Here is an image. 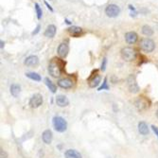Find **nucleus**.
Listing matches in <instances>:
<instances>
[{
	"label": "nucleus",
	"mask_w": 158,
	"mask_h": 158,
	"mask_svg": "<svg viewBox=\"0 0 158 158\" xmlns=\"http://www.w3.org/2000/svg\"><path fill=\"white\" fill-rule=\"evenodd\" d=\"M64 62L61 61V59H53L48 65V72L53 78H58L62 73V66Z\"/></svg>",
	"instance_id": "obj_1"
},
{
	"label": "nucleus",
	"mask_w": 158,
	"mask_h": 158,
	"mask_svg": "<svg viewBox=\"0 0 158 158\" xmlns=\"http://www.w3.org/2000/svg\"><path fill=\"white\" fill-rule=\"evenodd\" d=\"M53 127L57 132L59 133H64L67 129V122L65 119L62 116H54L53 117Z\"/></svg>",
	"instance_id": "obj_2"
},
{
	"label": "nucleus",
	"mask_w": 158,
	"mask_h": 158,
	"mask_svg": "<svg viewBox=\"0 0 158 158\" xmlns=\"http://www.w3.org/2000/svg\"><path fill=\"white\" fill-rule=\"evenodd\" d=\"M121 57L126 62H132L136 58V51L133 47H124L121 49Z\"/></svg>",
	"instance_id": "obj_3"
},
{
	"label": "nucleus",
	"mask_w": 158,
	"mask_h": 158,
	"mask_svg": "<svg viewBox=\"0 0 158 158\" xmlns=\"http://www.w3.org/2000/svg\"><path fill=\"white\" fill-rule=\"evenodd\" d=\"M139 47H140L143 51L147 53L152 52L155 48V44L150 38H144L142 39L140 43H139Z\"/></svg>",
	"instance_id": "obj_4"
},
{
	"label": "nucleus",
	"mask_w": 158,
	"mask_h": 158,
	"mask_svg": "<svg viewBox=\"0 0 158 158\" xmlns=\"http://www.w3.org/2000/svg\"><path fill=\"white\" fill-rule=\"evenodd\" d=\"M119 12H120V9L116 4H110L105 9V13L108 17H112V18L116 17L119 14Z\"/></svg>",
	"instance_id": "obj_5"
},
{
	"label": "nucleus",
	"mask_w": 158,
	"mask_h": 158,
	"mask_svg": "<svg viewBox=\"0 0 158 158\" xmlns=\"http://www.w3.org/2000/svg\"><path fill=\"white\" fill-rule=\"evenodd\" d=\"M43 104V97L40 94L33 95L29 100V105L31 108H38Z\"/></svg>",
	"instance_id": "obj_6"
},
{
	"label": "nucleus",
	"mask_w": 158,
	"mask_h": 158,
	"mask_svg": "<svg viewBox=\"0 0 158 158\" xmlns=\"http://www.w3.org/2000/svg\"><path fill=\"white\" fill-rule=\"evenodd\" d=\"M68 52H69V46L67 42L60 44V46L58 47V55L61 58H65L67 56Z\"/></svg>",
	"instance_id": "obj_7"
},
{
	"label": "nucleus",
	"mask_w": 158,
	"mask_h": 158,
	"mask_svg": "<svg viewBox=\"0 0 158 158\" xmlns=\"http://www.w3.org/2000/svg\"><path fill=\"white\" fill-rule=\"evenodd\" d=\"M58 85L62 89H70L73 86V80L69 78H62L58 80Z\"/></svg>",
	"instance_id": "obj_8"
},
{
	"label": "nucleus",
	"mask_w": 158,
	"mask_h": 158,
	"mask_svg": "<svg viewBox=\"0 0 158 158\" xmlns=\"http://www.w3.org/2000/svg\"><path fill=\"white\" fill-rule=\"evenodd\" d=\"M128 87L131 93H137L139 91V87L135 82V79L134 76H130L128 78Z\"/></svg>",
	"instance_id": "obj_9"
},
{
	"label": "nucleus",
	"mask_w": 158,
	"mask_h": 158,
	"mask_svg": "<svg viewBox=\"0 0 158 158\" xmlns=\"http://www.w3.org/2000/svg\"><path fill=\"white\" fill-rule=\"evenodd\" d=\"M135 106L139 111L145 110L147 107H149V102L146 98H144L143 97H139L136 101H135Z\"/></svg>",
	"instance_id": "obj_10"
},
{
	"label": "nucleus",
	"mask_w": 158,
	"mask_h": 158,
	"mask_svg": "<svg viewBox=\"0 0 158 158\" xmlns=\"http://www.w3.org/2000/svg\"><path fill=\"white\" fill-rule=\"evenodd\" d=\"M138 39L137 34L134 32V31H130V32H127L125 34V40L128 44H135Z\"/></svg>",
	"instance_id": "obj_11"
},
{
	"label": "nucleus",
	"mask_w": 158,
	"mask_h": 158,
	"mask_svg": "<svg viewBox=\"0 0 158 158\" xmlns=\"http://www.w3.org/2000/svg\"><path fill=\"white\" fill-rule=\"evenodd\" d=\"M39 64V59L35 55H30L28 58H26L25 60V65L27 66H36Z\"/></svg>",
	"instance_id": "obj_12"
},
{
	"label": "nucleus",
	"mask_w": 158,
	"mask_h": 158,
	"mask_svg": "<svg viewBox=\"0 0 158 158\" xmlns=\"http://www.w3.org/2000/svg\"><path fill=\"white\" fill-rule=\"evenodd\" d=\"M100 83H101V76L98 74L93 75L91 78L88 80V84H89V86L91 88L97 87Z\"/></svg>",
	"instance_id": "obj_13"
},
{
	"label": "nucleus",
	"mask_w": 158,
	"mask_h": 158,
	"mask_svg": "<svg viewBox=\"0 0 158 158\" xmlns=\"http://www.w3.org/2000/svg\"><path fill=\"white\" fill-rule=\"evenodd\" d=\"M56 103H57V105L60 107H65L69 104V101L65 96H64V95H59L56 98Z\"/></svg>",
	"instance_id": "obj_14"
},
{
	"label": "nucleus",
	"mask_w": 158,
	"mask_h": 158,
	"mask_svg": "<svg viewBox=\"0 0 158 158\" xmlns=\"http://www.w3.org/2000/svg\"><path fill=\"white\" fill-rule=\"evenodd\" d=\"M67 31H68V33L71 36H73V37H79V36L83 33V29L79 28V27H76V26H72L70 28L67 29Z\"/></svg>",
	"instance_id": "obj_15"
},
{
	"label": "nucleus",
	"mask_w": 158,
	"mask_h": 158,
	"mask_svg": "<svg viewBox=\"0 0 158 158\" xmlns=\"http://www.w3.org/2000/svg\"><path fill=\"white\" fill-rule=\"evenodd\" d=\"M52 138H53V134L50 130H46L42 134V139L44 143L46 144H50L52 142Z\"/></svg>",
	"instance_id": "obj_16"
},
{
	"label": "nucleus",
	"mask_w": 158,
	"mask_h": 158,
	"mask_svg": "<svg viewBox=\"0 0 158 158\" xmlns=\"http://www.w3.org/2000/svg\"><path fill=\"white\" fill-rule=\"evenodd\" d=\"M44 34L47 38H53L54 36H55V34H56V27L54 25H49L47 28V29H46V31H45Z\"/></svg>",
	"instance_id": "obj_17"
},
{
	"label": "nucleus",
	"mask_w": 158,
	"mask_h": 158,
	"mask_svg": "<svg viewBox=\"0 0 158 158\" xmlns=\"http://www.w3.org/2000/svg\"><path fill=\"white\" fill-rule=\"evenodd\" d=\"M65 158H83L82 154L76 150H67L65 152Z\"/></svg>",
	"instance_id": "obj_18"
},
{
	"label": "nucleus",
	"mask_w": 158,
	"mask_h": 158,
	"mask_svg": "<svg viewBox=\"0 0 158 158\" xmlns=\"http://www.w3.org/2000/svg\"><path fill=\"white\" fill-rule=\"evenodd\" d=\"M138 132L142 135H147L149 134V127L146 122L141 121V122L138 123Z\"/></svg>",
	"instance_id": "obj_19"
},
{
	"label": "nucleus",
	"mask_w": 158,
	"mask_h": 158,
	"mask_svg": "<svg viewBox=\"0 0 158 158\" xmlns=\"http://www.w3.org/2000/svg\"><path fill=\"white\" fill-rule=\"evenodd\" d=\"M20 91H21L20 85H18V84H12L11 86V94L14 98H17L18 96H19Z\"/></svg>",
	"instance_id": "obj_20"
},
{
	"label": "nucleus",
	"mask_w": 158,
	"mask_h": 158,
	"mask_svg": "<svg viewBox=\"0 0 158 158\" xmlns=\"http://www.w3.org/2000/svg\"><path fill=\"white\" fill-rule=\"evenodd\" d=\"M142 33H143L144 35L148 36V37H150V36H152V35L153 34V29L151 28L150 26L145 25V26L142 27Z\"/></svg>",
	"instance_id": "obj_21"
},
{
	"label": "nucleus",
	"mask_w": 158,
	"mask_h": 158,
	"mask_svg": "<svg viewBox=\"0 0 158 158\" xmlns=\"http://www.w3.org/2000/svg\"><path fill=\"white\" fill-rule=\"evenodd\" d=\"M45 83H46L47 86L49 88V90L52 92V93H56V90H57V86L55 84H54L50 80H49L48 78H46L45 79Z\"/></svg>",
	"instance_id": "obj_22"
},
{
	"label": "nucleus",
	"mask_w": 158,
	"mask_h": 158,
	"mask_svg": "<svg viewBox=\"0 0 158 158\" xmlns=\"http://www.w3.org/2000/svg\"><path fill=\"white\" fill-rule=\"evenodd\" d=\"M26 76L28 77V78L33 80H36V82H40L42 79H41V76L37 73H34V72H29V73H27Z\"/></svg>",
	"instance_id": "obj_23"
},
{
	"label": "nucleus",
	"mask_w": 158,
	"mask_h": 158,
	"mask_svg": "<svg viewBox=\"0 0 158 158\" xmlns=\"http://www.w3.org/2000/svg\"><path fill=\"white\" fill-rule=\"evenodd\" d=\"M35 11H36V14H37V18L38 19H41L42 18V10L40 8L39 4L38 3H35Z\"/></svg>",
	"instance_id": "obj_24"
},
{
	"label": "nucleus",
	"mask_w": 158,
	"mask_h": 158,
	"mask_svg": "<svg viewBox=\"0 0 158 158\" xmlns=\"http://www.w3.org/2000/svg\"><path fill=\"white\" fill-rule=\"evenodd\" d=\"M108 83H107V78H105L104 79V80H103V83H102V85L101 86L98 88V91H101V90H109V86H108V84H107Z\"/></svg>",
	"instance_id": "obj_25"
},
{
	"label": "nucleus",
	"mask_w": 158,
	"mask_h": 158,
	"mask_svg": "<svg viewBox=\"0 0 158 158\" xmlns=\"http://www.w3.org/2000/svg\"><path fill=\"white\" fill-rule=\"evenodd\" d=\"M106 64H107V59L104 58V59H103V61H102V65H101V70H102V71L105 70V68H106Z\"/></svg>",
	"instance_id": "obj_26"
},
{
	"label": "nucleus",
	"mask_w": 158,
	"mask_h": 158,
	"mask_svg": "<svg viewBox=\"0 0 158 158\" xmlns=\"http://www.w3.org/2000/svg\"><path fill=\"white\" fill-rule=\"evenodd\" d=\"M152 128L153 132L155 133V135H157V137H158V127H156V126H154V125H152Z\"/></svg>",
	"instance_id": "obj_27"
},
{
	"label": "nucleus",
	"mask_w": 158,
	"mask_h": 158,
	"mask_svg": "<svg viewBox=\"0 0 158 158\" xmlns=\"http://www.w3.org/2000/svg\"><path fill=\"white\" fill-rule=\"evenodd\" d=\"M39 30H40V25L37 26V28H36L35 31H33V32H32V34H33V35H34V34H37V33L39 32Z\"/></svg>",
	"instance_id": "obj_28"
},
{
	"label": "nucleus",
	"mask_w": 158,
	"mask_h": 158,
	"mask_svg": "<svg viewBox=\"0 0 158 158\" xmlns=\"http://www.w3.org/2000/svg\"><path fill=\"white\" fill-rule=\"evenodd\" d=\"M45 4H46V6L47 7V9H48V10H49V11H53V9L51 8V6H50V5H49V4H48L47 2H45Z\"/></svg>",
	"instance_id": "obj_29"
},
{
	"label": "nucleus",
	"mask_w": 158,
	"mask_h": 158,
	"mask_svg": "<svg viewBox=\"0 0 158 158\" xmlns=\"http://www.w3.org/2000/svg\"><path fill=\"white\" fill-rule=\"evenodd\" d=\"M6 157H7V154L4 152L3 150H1V158H6Z\"/></svg>",
	"instance_id": "obj_30"
},
{
	"label": "nucleus",
	"mask_w": 158,
	"mask_h": 158,
	"mask_svg": "<svg viewBox=\"0 0 158 158\" xmlns=\"http://www.w3.org/2000/svg\"><path fill=\"white\" fill-rule=\"evenodd\" d=\"M3 45H4V43H3V41H1V48H3V47H4Z\"/></svg>",
	"instance_id": "obj_31"
},
{
	"label": "nucleus",
	"mask_w": 158,
	"mask_h": 158,
	"mask_svg": "<svg viewBox=\"0 0 158 158\" xmlns=\"http://www.w3.org/2000/svg\"><path fill=\"white\" fill-rule=\"evenodd\" d=\"M156 116H157V117H158V110H157V112H156Z\"/></svg>",
	"instance_id": "obj_32"
}]
</instances>
